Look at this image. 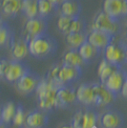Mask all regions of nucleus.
<instances>
[{
	"label": "nucleus",
	"mask_w": 127,
	"mask_h": 128,
	"mask_svg": "<svg viewBox=\"0 0 127 128\" xmlns=\"http://www.w3.org/2000/svg\"><path fill=\"white\" fill-rule=\"evenodd\" d=\"M60 84L56 80L49 76L41 80L36 89L37 106L38 109L43 112L49 113L58 110L56 104V92Z\"/></svg>",
	"instance_id": "obj_1"
},
{
	"label": "nucleus",
	"mask_w": 127,
	"mask_h": 128,
	"mask_svg": "<svg viewBox=\"0 0 127 128\" xmlns=\"http://www.w3.org/2000/svg\"><path fill=\"white\" fill-rule=\"evenodd\" d=\"M58 49V43L56 39L49 34L45 32L30 39L29 52L34 58L38 59L48 58L54 56Z\"/></svg>",
	"instance_id": "obj_2"
},
{
	"label": "nucleus",
	"mask_w": 127,
	"mask_h": 128,
	"mask_svg": "<svg viewBox=\"0 0 127 128\" xmlns=\"http://www.w3.org/2000/svg\"><path fill=\"white\" fill-rule=\"evenodd\" d=\"M104 58L111 64L122 67L127 62V45L123 41L116 43L114 40L104 50Z\"/></svg>",
	"instance_id": "obj_3"
},
{
	"label": "nucleus",
	"mask_w": 127,
	"mask_h": 128,
	"mask_svg": "<svg viewBox=\"0 0 127 128\" xmlns=\"http://www.w3.org/2000/svg\"><path fill=\"white\" fill-rule=\"evenodd\" d=\"M98 118L100 116L96 110L86 107V109H80L76 112L71 124L74 128H94L98 122Z\"/></svg>",
	"instance_id": "obj_4"
},
{
	"label": "nucleus",
	"mask_w": 127,
	"mask_h": 128,
	"mask_svg": "<svg viewBox=\"0 0 127 128\" xmlns=\"http://www.w3.org/2000/svg\"><path fill=\"white\" fill-rule=\"evenodd\" d=\"M91 30L102 31V32H108L110 34L115 36L120 30L118 20L112 18L111 16L106 14L102 11L95 16L94 20L92 22V25H91Z\"/></svg>",
	"instance_id": "obj_5"
},
{
	"label": "nucleus",
	"mask_w": 127,
	"mask_h": 128,
	"mask_svg": "<svg viewBox=\"0 0 127 128\" xmlns=\"http://www.w3.org/2000/svg\"><path fill=\"white\" fill-rule=\"evenodd\" d=\"M41 81L40 76L29 70L25 75L16 83V90L23 96H29L36 92Z\"/></svg>",
	"instance_id": "obj_6"
},
{
	"label": "nucleus",
	"mask_w": 127,
	"mask_h": 128,
	"mask_svg": "<svg viewBox=\"0 0 127 128\" xmlns=\"http://www.w3.org/2000/svg\"><path fill=\"white\" fill-rule=\"evenodd\" d=\"M82 75V68L73 67L69 65H59V69L56 80L60 85H73L80 78Z\"/></svg>",
	"instance_id": "obj_7"
},
{
	"label": "nucleus",
	"mask_w": 127,
	"mask_h": 128,
	"mask_svg": "<svg viewBox=\"0 0 127 128\" xmlns=\"http://www.w3.org/2000/svg\"><path fill=\"white\" fill-rule=\"evenodd\" d=\"M94 89V106L106 107L111 105L116 100V95L112 93L103 83H93Z\"/></svg>",
	"instance_id": "obj_8"
},
{
	"label": "nucleus",
	"mask_w": 127,
	"mask_h": 128,
	"mask_svg": "<svg viewBox=\"0 0 127 128\" xmlns=\"http://www.w3.org/2000/svg\"><path fill=\"white\" fill-rule=\"evenodd\" d=\"M47 32V22L46 19L37 16L34 18H29L26 21L23 29L22 36L26 38L28 41L34 36H40L42 34Z\"/></svg>",
	"instance_id": "obj_9"
},
{
	"label": "nucleus",
	"mask_w": 127,
	"mask_h": 128,
	"mask_svg": "<svg viewBox=\"0 0 127 128\" xmlns=\"http://www.w3.org/2000/svg\"><path fill=\"white\" fill-rule=\"evenodd\" d=\"M58 29L65 36L71 32H84L85 22L78 17H67L60 16L58 19Z\"/></svg>",
	"instance_id": "obj_10"
},
{
	"label": "nucleus",
	"mask_w": 127,
	"mask_h": 128,
	"mask_svg": "<svg viewBox=\"0 0 127 128\" xmlns=\"http://www.w3.org/2000/svg\"><path fill=\"white\" fill-rule=\"evenodd\" d=\"M76 100V91L73 85H60L56 92V104L58 109H66L74 105Z\"/></svg>",
	"instance_id": "obj_11"
},
{
	"label": "nucleus",
	"mask_w": 127,
	"mask_h": 128,
	"mask_svg": "<svg viewBox=\"0 0 127 128\" xmlns=\"http://www.w3.org/2000/svg\"><path fill=\"white\" fill-rule=\"evenodd\" d=\"M30 70V68L21 60L12 59L9 61L5 72V80L10 83H16L23 76Z\"/></svg>",
	"instance_id": "obj_12"
},
{
	"label": "nucleus",
	"mask_w": 127,
	"mask_h": 128,
	"mask_svg": "<svg viewBox=\"0 0 127 128\" xmlns=\"http://www.w3.org/2000/svg\"><path fill=\"white\" fill-rule=\"evenodd\" d=\"M124 122L125 120L122 113L115 109L105 111L98 118L101 128H122Z\"/></svg>",
	"instance_id": "obj_13"
},
{
	"label": "nucleus",
	"mask_w": 127,
	"mask_h": 128,
	"mask_svg": "<svg viewBox=\"0 0 127 128\" xmlns=\"http://www.w3.org/2000/svg\"><path fill=\"white\" fill-rule=\"evenodd\" d=\"M12 58L16 60H22L30 54L29 52V41L23 36H14L12 34L9 44Z\"/></svg>",
	"instance_id": "obj_14"
},
{
	"label": "nucleus",
	"mask_w": 127,
	"mask_h": 128,
	"mask_svg": "<svg viewBox=\"0 0 127 128\" xmlns=\"http://www.w3.org/2000/svg\"><path fill=\"white\" fill-rule=\"evenodd\" d=\"M102 11L112 18L118 20L120 17L126 16L127 7L124 0H104Z\"/></svg>",
	"instance_id": "obj_15"
},
{
	"label": "nucleus",
	"mask_w": 127,
	"mask_h": 128,
	"mask_svg": "<svg viewBox=\"0 0 127 128\" xmlns=\"http://www.w3.org/2000/svg\"><path fill=\"white\" fill-rule=\"evenodd\" d=\"M113 40H115V36L98 30H91L87 36V41L101 52L113 42Z\"/></svg>",
	"instance_id": "obj_16"
},
{
	"label": "nucleus",
	"mask_w": 127,
	"mask_h": 128,
	"mask_svg": "<svg viewBox=\"0 0 127 128\" xmlns=\"http://www.w3.org/2000/svg\"><path fill=\"white\" fill-rule=\"evenodd\" d=\"M127 71L122 69V67L118 68L112 73L103 84L111 91L112 93H114L115 95L118 96V94L122 93V86H123V83L125 81Z\"/></svg>",
	"instance_id": "obj_17"
},
{
	"label": "nucleus",
	"mask_w": 127,
	"mask_h": 128,
	"mask_svg": "<svg viewBox=\"0 0 127 128\" xmlns=\"http://www.w3.org/2000/svg\"><path fill=\"white\" fill-rule=\"evenodd\" d=\"M49 122L47 113L37 109L31 112L26 117L25 126L27 128H44Z\"/></svg>",
	"instance_id": "obj_18"
},
{
	"label": "nucleus",
	"mask_w": 127,
	"mask_h": 128,
	"mask_svg": "<svg viewBox=\"0 0 127 128\" xmlns=\"http://www.w3.org/2000/svg\"><path fill=\"white\" fill-rule=\"evenodd\" d=\"M76 100L85 107L94 106L93 83H82L76 90Z\"/></svg>",
	"instance_id": "obj_19"
},
{
	"label": "nucleus",
	"mask_w": 127,
	"mask_h": 128,
	"mask_svg": "<svg viewBox=\"0 0 127 128\" xmlns=\"http://www.w3.org/2000/svg\"><path fill=\"white\" fill-rule=\"evenodd\" d=\"M0 11L7 17H16L22 12V0H0Z\"/></svg>",
	"instance_id": "obj_20"
},
{
	"label": "nucleus",
	"mask_w": 127,
	"mask_h": 128,
	"mask_svg": "<svg viewBox=\"0 0 127 128\" xmlns=\"http://www.w3.org/2000/svg\"><path fill=\"white\" fill-rule=\"evenodd\" d=\"M61 16L67 17H78L81 12V6L76 0H64L60 4Z\"/></svg>",
	"instance_id": "obj_21"
},
{
	"label": "nucleus",
	"mask_w": 127,
	"mask_h": 128,
	"mask_svg": "<svg viewBox=\"0 0 127 128\" xmlns=\"http://www.w3.org/2000/svg\"><path fill=\"white\" fill-rule=\"evenodd\" d=\"M78 50V53L80 54L81 58L85 61V63H90L91 61H93L94 59L100 56V54L101 53V51L94 47L88 41L83 43Z\"/></svg>",
	"instance_id": "obj_22"
},
{
	"label": "nucleus",
	"mask_w": 127,
	"mask_h": 128,
	"mask_svg": "<svg viewBox=\"0 0 127 128\" xmlns=\"http://www.w3.org/2000/svg\"><path fill=\"white\" fill-rule=\"evenodd\" d=\"M62 62L65 65H69L73 67H80V68H82V66L86 64L83 58H81L80 54L78 53V50H74V49H70L64 54Z\"/></svg>",
	"instance_id": "obj_23"
},
{
	"label": "nucleus",
	"mask_w": 127,
	"mask_h": 128,
	"mask_svg": "<svg viewBox=\"0 0 127 128\" xmlns=\"http://www.w3.org/2000/svg\"><path fill=\"white\" fill-rule=\"evenodd\" d=\"M87 34L85 32H71L66 34V44L70 49L78 50L84 42L87 41Z\"/></svg>",
	"instance_id": "obj_24"
},
{
	"label": "nucleus",
	"mask_w": 127,
	"mask_h": 128,
	"mask_svg": "<svg viewBox=\"0 0 127 128\" xmlns=\"http://www.w3.org/2000/svg\"><path fill=\"white\" fill-rule=\"evenodd\" d=\"M118 68H122V67L111 64L110 62H108L105 58L102 59L100 66H98V78L100 80L101 83H104L105 80L110 76L112 73L114 71H116V69H118Z\"/></svg>",
	"instance_id": "obj_25"
},
{
	"label": "nucleus",
	"mask_w": 127,
	"mask_h": 128,
	"mask_svg": "<svg viewBox=\"0 0 127 128\" xmlns=\"http://www.w3.org/2000/svg\"><path fill=\"white\" fill-rule=\"evenodd\" d=\"M16 111V105L14 102H8L4 104V106L1 109V116H2V122L7 124H12V120L14 117Z\"/></svg>",
	"instance_id": "obj_26"
},
{
	"label": "nucleus",
	"mask_w": 127,
	"mask_h": 128,
	"mask_svg": "<svg viewBox=\"0 0 127 128\" xmlns=\"http://www.w3.org/2000/svg\"><path fill=\"white\" fill-rule=\"evenodd\" d=\"M22 12L26 17L34 18L38 16V7L37 0H22Z\"/></svg>",
	"instance_id": "obj_27"
},
{
	"label": "nucleus",
	"mask_w": 127,
	"mask_h": 128,
	"mask_svg": "<svg viewBox=\"0 0 127 128\" xmlns=\"http://www.w3.org/2000/svg\"><path fill=\"white\" fill-rule=\"evenodd\" d=\"M37 7H38V16L43 19H46L47 17L53 14L54 6L49 0H37Z\"/></svg>",
	"instance_id": "obj_28"
},
{
	"label": "nucleus",
	"mask_w": 127,
	"mask_h": 128,
	"mask_svg": "<svg viewBox=\"0 0 127 128\" xmlns=\"http://www.w3.org/2000/svg\"><path fill=\"white\" fill-rule=\"evenodd\" d=\"M12 36V34L11 29L7 24H4L0 27V48L9 46Z\"/></svg>",
	"instance_id": "obj_29"
},
{
	"label": "nucleus",
	"mask_w": 127,
	"mask_h": 128,
	"mask_svg": "<svg viewBox=\"0 0 127 128\" xmlns=\"http://www.w3.org/2000/svg\"><path fill=\"white\" fill-rule=\"evenodd\" d=\"M25 120H26V116H25V112H24V107L22 104H17L16 114H14L12 124L14 126H17V127H21V126L25 125Z\"/></svg>",
	"instance_id": "obj_30"
},
{
	"label": "nucleus",
	"mask_w": 127,
	"mask_h": 128,
	"mask_svg": "<svg viewBox=\"0 0 127 128\" xmlns=\"http://www.w3.org/2000/svg\"><path fill=\"white\" fill-rule=\"evenodd\" d=\"M9 60L5 58H0V80H5V72Z\"/></svg>",
	"instance_id": "obj_31"
},
{
	"label": "nucleus",
	"mask_w": 127,
	"mask_h": 128,
	"mask_svg": "<svg viewBox=\"0 0 127 128\" xmlns=\"http://www.w3.org/2000/svg\"><path fill=\"white\" fill-rule=\"evenodd\" d=\"M120 94L122 95L123 98H127V76H126V78H125V81H124V83H123V86H122V93H120Z\"/></svg>",
	"instance_id": "obj_32"
},
{
	"label": "nucleus",
	"mask_w": 127,
	"mask_h": 128,
	"mask_svg": "<svg viewBox=\"0 0 127 128\" xmlns=\"http://www.w3.org/2000/svg\"><path fill=\"white\" fill-rule=\"evenodd\" d=\"M49 1H50L54 7H58V6H60V4L63 2L64 0H49Z\"/></svg>",
	"instance_id": "obj_33"
},
{
	"label": "nucleus",
	"mask_w": 127,
	"mask_h": 128,
	"mask_svg": "<svg viewBox=\"0 0 127 128\" xmlns=\"http://www.w3.org/2000/svg\"><path fill=\"white\" fill-rule=\"evenodd\" d=\"M0 128H9V124L4 122H1L0 123Z\"/></svg>",
	"instance_id": "obj_34"
},
{
	"label": "nucleus",
	"mask_w": 127,
	"mask_h": 128,
	"mask_svg": "<svg viewBox=\"0 0 127 128\" xmlns=\"http://www.w3.org/2000/svg\"><path fill=\"white\" fill-rule=\"evenodd\" d=\"M123 42L127 45V26H126V29H125V40H124Z\"/></svg>",
	"instance_id": "obj_35"
},
{
	"label": "nucleus",
	"mask_w": 127,
	"mask_h": 128,
	"mask_svg": "<svg viewBox=\"0 0 127 128\" xmlns=\"http://www.w3.org/2000/svg\"><path fill=\"white\" fill-rule=\"evenodd\" d=\"M61 128H74V127H73V125L71 124V125H63Z\"/></svg>",
	"instance_id": "obj_36"
},
{
	"label": "nucleus",
	"mask_w": 127,
	"mask_h": 128,
	"mask_svg": "<svg viewBox=\"0 0 127 128\" xmlns=\"http://www.w3.org/2000/svg\"><path fill=\"white\" fill-rule=\"evenodd\" d=\"M4 24H5V23H4V22H3V20H2V18H1V17H0V27L2 26V25H4Z\"/></svg>",
	"instance_id": "obj_37"
},
{
	"label": "nucleus",
	"mask_w": 127,
	"mask_h": 128,
	"mask_svg": "<svg viewBox=\"0 0 127 128\" xmlns=\"http://www.w3.org/2000/svg\"><path fill=\"white\" fill-rule=\"evenodd\" d=\"M1 109H2V108L0 107V123L3 122H2V116H1Z\"/></svg>",
	"instance_id": "obj_38"
},
{
	"label": "nucleus",
	"mask_w": 127,
	"mask_h": 128,
	"mask_svg": "<svg viewBox=\"0 0 127 128\" xmlns=\"http://www.w3.org/2000/svg\"><path fill=\"white\" fill-rule=\"evenodd\" d=\"M124 2H125V4H126V7H127V0H124Z\"/></svg>",
	"instance_id": "obj_39"
},
{
	"label": "nucleus",
	"mask_w": 127,
	"mask_h": 128,
	"mask_svg": "<svg viewBox=\"0 0 127 128\" xmlns=\"http://www.w3.org/2000/svg\"><path fill=\"white\" fill-rule=\"evenodd\" d=\"M19 128H27L26 126H21V127H19Z\"/></svg>",
	"instance_id": "obj_40"
},
{
	"label": "nucleus",
	"mask_w": 127,
	"mask_h": 128,
	"mask_svg": "<svg viewBox=\"0 0 127 128\" xmlns=\"http://www.w3.org/2000/svg\"><path fill=\"white\" fill-rule=\"evenodd\" d=\"M126 19H127V14H126Z\"/></svg>",
	"instance_id": "obj_41"
}]
</instances>
